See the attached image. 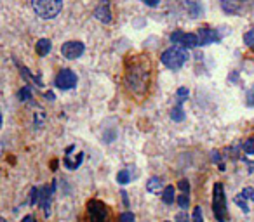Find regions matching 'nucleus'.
<instances>
[{"mask_svg":"<svg viewBox=\"0 0 254 222\" xmlns=\"http://www.w3.org/2000/svg\"><path fill=\"white\" fill-rule=\"evenodd\" d=\"M235 203L239 205L240 208H242L244 214H247V212H249V207H247V200L242 196V194H237V196H235Z\"/></svg>","mask_w":254,"mask_h":222,"instance_id":"412c9836","label":"nucleus"},{"mask_svg":"<svg viewBox=\"0 0 254 222\" xmlns=\"http://www.w3.org/2000/svg\"><path fill=\"white\" fill-rule=\"evenodd\" d=\"M193 222H204V219H202L200 207H195V210H193Z\"/></svg>","mask_w":254,"mask_h":222,"instance_id":"bb28decb","label":"nucleus"},{"mask_svg":"<svg viewBox=\"0 0 254 222\" xmlns=\"http://www.w3.org/2000/svg\"><path fill=\"white\" fill-rule=\"evenodd\" d=\"M33 11L42 19H54L63 9V0H32Z\"/></svg>","mask_w":254,"mask_h":222,"instance_id":"7ed1b4c3","label":"nucleus"},{"mask_svg":"<svg viewBox=\"0 0 254 222\" xmlns=\"http://www.w3.org/2000/svg\"><path fill=\"white\" fill-rule=\"evenodd\" d=\"M166 222H169V221H166Z\"/></svg>","mask_w":254,"mask_h":222,"instance_id":"c9c22d12","label":"nucleus"},{"mask_svg":"<svg viewBox=\"0 0 254 222\" xmlns=\"http://www.w3.org/2000/svg\"><path fill=\"white\" fill-rule=\"evenodd\" d=\"M148 80H150V75L146 68L134 66L127 73V85L136 94H143L148 89Z\"/></svg>","mask_w":254,"mask_h":222,"instance_id":"f03ea898","label":"nucleus"},{"mask_svg":"<svg viewBox=\"0 0 254 222\" xmlns=\"http://www.w3.org/2000/svg\"><path fill=\"white\" fill-rule=\"evenodd\" d=\"M180 189H181V194L178 196V203H180V207L183 208H188V205H190V198H188V193H190V186H188V180H180Z\"/></svg>","mask_w":254,"mask_h":222,"instance_id":"ddd939ff","label":"nucleus"},{"mask_svg":"<svg viewBox=\"0 0 254 222\" xmlns=\"http://www.w3.org/2000/svg\"><path fill=\"white\" fill-rule=\"evenodd\" d=\"M247 104H249V106H254V92H253V94L249 92V99H247Z\"/></svg>","mask_w":254,"mask_h":222,"instance_id":"2f4dec72","label":"nucleus"},{"mask_svg":"<svg viewBox=\"0 0 254 222\" xmlns=\"http://www.w3.org/2000/svg\"><path fill=\"white\" fill-rule=\"evenodd\" d=\"M30 95H32V90H30L28 87H23L21 90L18 92V97H19V101H26V99H30Z\"/></svg>","mask_w":254,"mask_h":222,"instance_id":"b1692460","label":"nucleus"},{"mask_svg":"<svg viewBox=\"0 0 254 222\" xmlns=\"http://www.w3.org/2000/svg\"><path fill=\"white\" fill-rule=\"evenodd\" d=\"M160 187H162V180H160V177H152V179L146 182V189H148L150 193L160 191Z\"/></svg>","mask_w":254,"mask_h":222,"instance_id":"a211bd4d","label":"nucleus"},{"mask_svg":"<svg viewBox=\"0 0 254 222\" xmlns=\"http://www.w3.org/2000/svg\"><path fill=\"white\" fill-rule=\"evenodd\" d=\"M35 50L39 56H47L51 52V42L47 39H40L35 45Z\"/></svg>","mask_w":254,"mask_h":222,"instance_id":"dca6fc26","label":"nucleus"},{"mask_svg":"<svg viewBox=\"0 0 254 222\" xmlns=\"http://www.w3.org/2000/svg\"><path fill=\"white\" fill-rule=\"evenodd\" d=\"M120 194H122V200H124V203H126V205H129V200H127V193H126V191H122V193H120Z\"/></svg>","mask_w":254,"mask_h":222,"instance_id":"72a5a7b5","label":"nucleus"},{"mask_svg":"<svg viewBox=\"0 0 254 222\" xmlns=\"http://www.w3.org/2000/svg\"><path fill=\"white\" fill-rule=\"evenodd\" d=\"M77 85V75L71 70H61L56 77V87L63 89V90H68V89H73Z\"/></svg>","mask_w":254,"mask_h":222,"instance_id":"0eeeda50","label":"nucleus"},{"mask_svg":"<svg viewBox=\"0 0 254 222\" xmlns=\"http://www.w3.org/2000/svg\"><path fill=\"white\" fill-rule=\"evenodd\" d=\"M188 59V52L183 45H174L169 47L162 52L160 61H162L164 66H167L169 70H180Z\"/></svg>","mask_w":254,"mask_h":222,"instance_id":"f257e3e1","label":"nucleus"},{"mask_svg":"<svg viewBox=\"0 0 254 222\" xmlns=\"http://www.w3.org/2000/svg\"><path fill=\"white\" fill-rule=\"evenodd\" d=\"M197 35H198V40H200V45H207V44L219 42V33L212 28H200Z\"/></svg>","mask_w":254,"mask_h":222,"instance_id":"f8f14e48","label":"nucleus"},{"mask_svg":"<svg viewBox=\"0 0 254 222\" xmlns=\"http://www.w3.org/2000/svg\"><path fill=\"white\" fill-rule=\"evenodd\" d=\"M171 118L176 122H181L185 118V113H183V108H180V106H176V108L171 111Z\"/></svg>","mask_w":254,"mask_h":222,"instance_id":"aec40b11","label":"nucleus"},{"mask_svg":"<svg viewBox=\"0 0 254 222\" xmlns=\"http://www.w3.org/2000/svg\"><path fill=\"white\" fill-rule=\"evenodd\" d=\"M219 2H221V7L226 14H237L239 12V0H219Z\"/></svg>","mask_w":254,"mask_h":222,"instance_id":"2eb2a0df","label":"nucleus"},{"mask_svg":"<svg viewBox=\"0 0 254 222\" xmlns=\"http://www.w3.org/2000/svg\"><path fill=\"white\" fill-rule=\"evenodd\" d=\"M141 2H145L148 7H157L160 4V0H141Z\"/></svg>","mask_w":254,"mask_h":222,"instance_id":"7c9ffc66","label":"nucleus"},{"mask_svg":"<svg viewBox=\"0 0 254 222\" xmlns=\"http://www.w3.org/2000/svg\"><path fill=\"white\" fill-rule=\"evenodd\" d=\"M131 170H132V167H127V169L120 170V172L117 174V182H119V184H127V182H131V179H132Z\"/></svg>","mask_w":254,"mask_h":222,"instance_id":"f3484780","label":"nucleus"},{"mask_svg":"<svg viewBox=\"0 0 254 222\" xmlns=\"http://www.w3.org/2000/svg\"><path fill=\"white\" fill-rule=\"evenodd\" d=\"M70 151H71V146L66 149V158H64V163H66V167H68V169H70V170H75V169H78V167H80L82 160H84V153H78L77 158L71 160L70 156H68V155H71Z\"/></svg>","mask_w":254,"mask_h":222,"instance_id":"4468645a","label":"nucleus"},{"mask_svg":"<svg viewBox=\"0 0 254 222\" xmlns=\"http://www.w3.org/2000/svg\"><path fill=\"white\" fill-rule=\"evenodd\" d=\"M171 42L178 44V45H183V47L200 45L198 35H195V33H185V32H174L173 35H171Z\"/></svg>","mask_w":254,"mask_h":222,"instance_id":"423d86ee","label":"nucleus"},{"mask_svg":"<svg viewBox=\"0 0 254 222\" xmlns=\"http://www.w3.org/2000/svg\"><path fill=\"white\" fill-rule=\"evenodd\" d=\"M61 54H63L66 59H77L84 54V44L78 42V40H71V42L63 44L61 47Z\"/></svg>","mask_w":254,"mask_h":222,"instance_id":"6e6552de","label":"nucleus"},{"mask_svg":"<svg viewBox=\"0 0 254 222\" xmlns=\"http://www.w3.org/2000/svg\"><path fill=\"white\" fill-rule=\"evenodd\" d=\"M21 222H35V219H33L32 217V215H26V217L25 219H23V221Z\"/></svg>","mask_w":254,"mask_h":222,"instance_id":"473e14b6","label":"nucleus"},{"mask_svg":"<svg viewBox=\"0 0 254 222\" xmlns=\"http://www.w3.org/2000/svg\"><path fill=\"white\" fill-rule=\"evenodd\" d=\"M244 42H246V45H249L251 49L254 50V28L249 30V32L244 35Z\"/></svg>","mask_w":254,"mask_h":222,"instance_id":"4be33fe9","label":"nucleus"},{"mask_svg":"<svg viewBox=\"0 0 254 222\" xmlns=\"http://www.w3.org/2000/svg\"><path fill=\"white\" fill-rule=\"evenodd\" d=\"M94 18L98 21L108 25L112 21V7H110V0H101L94 9Z\"/></svg>","mask_w":254,"mask_h":222,"instance_id":"1a4fd4ad","label":"nucleus"},{"mask_svg":"<svg viewBox=\"0 0 254 222\" xmlns=\"http://www.w3.org/2000/svg\"><path fill=\"white\" fill-rule=\"evenodd\" d=\"M0 222H5V221H4V219H2V221H0Z\"/></svg>","mask_w":254,"mask_h":222,"instance_id":"f704fd0d","label":"nucleus"},{"mask_svg":"<svg viewBox=\"0 0 254 222\" xmlns=\"http://www.w3.org/2000/svg\"><path fill=\"white\" fill-rule=\"evenodd\" d=\"M212 212L218 222L228 221V210H226V196H225V187L223 184L216 182L212 187Z\"/></svg>","mask_w":254,"mask_h":222,"instance_id":"20e7f679","label":"nucleus"},{"mask_svg":"<svg viewBox=\"0 0 254 222\" xmlns=\"http://www.w3.org/2000/svg\"><path fill=\"white\" fill-rule=\"evenodd\" d=\"M40 194H39V189L37 187H32V194H30V205H35V201H37V198H39Z\"/></svg>","mask_w":254,"mask_h":222,"instance_id":"cd10ccee","label":"nucleus"},{"mask_svg":"<svg viewBox=\"0 0 254 222\" xmlns=\"http://www.w3.org/2000/svg\"><path fill=\"white\" fill-rule=\"evenodd\" d=\"M54 193H56V182H53V186H44L40 191V205H42L46 215H51V200H53Z\"/></svg>","mask_w":254,"mask_h":222,"instance_id":"9d476101","label":"nucleus"},{"mask_svg":"<svg viewBox=\"0 0 254 222\" xmlns=\"http://www.w3.org/2000/svg\"><path fill=\"white\" fill-rule=\"evenodd\" d=\"M242 149L246 155H254V139H247V141L244 142Z\"/></svg>","mask_w":254,"mask_h":222,"instance_id":"5701e85b","label":"nucleus"},{"mask_svg":"<svg viewBox=\"0 0 254 222\" xmlns=\"http://www.w3.org/2000/svg\"><path fill=\"white\" fill-rule=\"evenodd\" d=\"M162 201L166 205H171L174 201V187L173 186H167L164 189V194H162Z\"/></svg>","mask_w":254,"mask_h":222,"instance_id":"6ab92c4d","label":"nucleus"},{"mask_svg":"<svg viewBox=\"0 0 254 222\" xmlns=\"http://www.w3.org/2000/svg\"><path fill=\"white\" fill-rule=\"evenodd\" d=\"M178 4L190 18H198L202 14V5L197 0H178Z\"/></svg>","mask_w":254,"mask_h":222,"instance_id":"9b49d317","label":"nucleus"},{"mask_svg":"<svg viewBox=\"0 0 254 222\" xmlns=\"http://www.w3.org/2000/svg\"><path fill=\"white\" fill-rule=\"evenodd\" d=\"M120 222H134V214L132 212H124L120 215Z\"/></svg>","mask_w":254,"mask_h":222,"instance_id":"a878e982","label":"nucleus"},{"mask_svg":"<svg viewBox=\"0 0 254 222\" xmlns=\"http://www.w3.org/2000/svg\"><path fill=\"white\" fill-rule=\"evenodd\" d=\"M176 222H188V215H187V212H180V214L176 215Z\"/></svg>","mask_w":254,"mask_h":222,"instance_id":"c756f323","label":"nucleus"},{"mask_svg":"<svg viewBox=\"0 0 254 222\" xmlns=\"http://www.w3.org/2000/svg\"><path fill=\"white\" fill-rule=\"evenodd\" d=\"M178 95H180V102L181 101H185V99H187V95H188V89L187 87H181V89H178Z\"/></svg>","mask_w":254,"mask_h":222,"instance_id":"c85d7f7f","label":"nucleus"},{"mask_svg":"<svg viewBox=\"0 0 254 222\" xmlns=\"http://www.w3.org/2000/svg\"><path fill=\"white\" fill-rule=\"evenodd\" d=\"M87 208L91 222H108V208L105 207V203H101L98 200H91Z\"/></svg>","mask_w":254,"mask_h":222,"instance_id":"39448f33","label":"nucleus"},{"mask_svg":"<svg viewBox=\"0 0 254 222\" xmlns=\"http://www.w3.org/2000/svg\"><path fill=\"white\" fill-rule=\"evenodd\" d=\"M242 194L246 200H251V201H254V187H244L242 189Z\"/></svg>","mask_w":254,"mask_h":222,"instance_id":"393cba45","label":"nucleus"}]
</instances>
